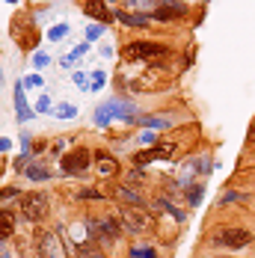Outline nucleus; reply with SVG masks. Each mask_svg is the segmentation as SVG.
Here are the masks:
<instances>
[{"label": "nucleus", "instance_id": "nucleus-1", "mask_svg": "<svg viewBox=\"0 0 255 258\" xmlns=\"http://www.w3.org/2000/svg\"><path fill=\"white\" fill-rule=\"evenodd\" d=\"M113 119H128V122H134L137 116H134V104H128V101H107L98 107V113H95V122L98 125H110Z\"/></svg>", "mask_w": 255, "mask_h": 258}, {"label": "nucleus", "instance_id": "nucleus-2", "mask_svg": "<svg viewBox=\"0 0 255 258\" xmlns=\"http://www.w3.org/2000/svg\"><path fill=\"white\" fill-rule=\"evenodd\" d=\"M119 223L125 226L131 234H140V232H152L154 229V220L149 217V211H143V208H125L122 214H119Z\"/></svg>", "mask_w": 255, "mask_h": 258}, {"label": "nucleus", "instance_id": "nucleus-3", "mask_svg": "<svg viewBox=\"0 0 255 258\" xmlns=\"http://www.w3.org/2000/svg\"><path fill=\"white\" fill-rule=\"evenodd\" d=\"M92 152L89 149H75V152H69V155H62V172L66 175H83L86 169H89V160H92Z\"/></svg>", "mask_w": 255, "mask_h": 258}, {"label": "nucleus", "instance_id": "nucleus-4", "mask_svg": "<svg viewBox=\"0 0 255 258\" xmlns=\"http://www.w3.org/2000/svg\"><path fill=\"white\" fill-rule=\"evenodd\" d=\"M128 59H152V56H163L166 45H157V42H131L125 48Z\"/></svg>", "mask_w": 255, "mask_h": 258}, {"label": "nucleus", "instance_id": "nucleus-5", "mask_svg": "<svg viewBox=\"0 0 255 258\" xmlns=\"http://www.w3.org/2000/svg\"><path fill=\"white\" fill-rule=\"evenodd\" d=\"M21 211H24L27 220H39V217H45V211H48V202H45V196L42 193H24L21 196Z\"/></svg>", "mask_w": 255, "mask_h": 258}, {"label": "nucleus", "instance_id": "nucleus-6", "mask_svg": "<svg viewBox=\"0 0 255 258\" xmlns=\"http://www.w3.org/2000/svg\"><path fill=\"white\" fill-rule=\"evenodd\" d=\"M217 243H223L229 249H243V246L252 243V234L246 232V229H223V232L217 234Z\"/></svg>", "mask_w": 255, "mask_h": 258}, {"label": "nucleus", "instance_id": "nucleus-7", "mask_svg": "<svg viewBox=\"0 0 255 258\" xmlns=\"http://www.w3.org/2000/svg\"><path fill=\"white\" fill-rule=\"evenodd\" d=\"M36 246H39V255L42 258H62V246L56 243V237L51 232H39Z\"/></svg>", "mask_w": 255, "mask_h": 258}, {"label": "nucleus", "instance_id": "nucleus-8", "mask_svg": "<svg viewBox=\"0 0 255 258\" xmlns=\"http://www.w3.org/2000/svg\"><path fill=\"white\" fill-rule=\"evenodd\" d=\"M89 232H95L98 237H119L122 223L119 220H98V223H89Z\"/></svg>", "mask_w": 255, "mask_h": 258}, {"label": "nucleus", "instance_id": "nucleus-9", "mask_svg": "<svg viewBox=\"0 0 255 258\" xmlns=\"http://www.w3.org/2000/svg\"><path fill=\"white\" fill-rule=\"evenodd\" d=\"M83 12H86L89 18L101 21V24L110 21V9H107V3H104V0H86V3H83Z\"/></svg>", "mask_w": 255, "mask_h": 258}, {"label": "nucleus", "instance_id": "nucleus-10", "mask_svg": "<svg viewBox=\"0 0 255 258\" xmlns=\"http://www.w3.org/2000/svg\"><path fill=\"white\" fill-rule=\"evenodd\" d=\"M116 18H119L125 27H146L149 24V15H143V12H125V9H119Z\"/></svg>", "mask_w": 255, "mask_h": 258}, {"label": "nucleus", "instance_id": "nucleus-11", "mask_svg": "<svg viewBox=\"0 0 255 258\" xmlns=\"http://www.w3.org/2000/svg\"><path fill=\"white\" fill-rule=\"evenodd\" d=\"M15 110H18V119H21V122H27V119L33 116V110H30V104H27V98H24V83L15 86Z\"/></svg>", "mask_w": 255, "mask_h": 258}, {"label": "nucleus", "instance_id": "nucleus-12", "mask_svg": "<svg viewBox=\"0 0 255 258\" xmlns=\"http://www.w3.org/2000/svg\"><path fill=\"white\" fill-rule=\"evenodd\" d=\"M184 15V6L181 3H172V6H166V9H154L152 18L154 21H172V18H181Z\"/></svg>", "mask_w": 255, "mask_h": 258}, {"label": "nucleus", "instance_id": "nucleus-13", "mask_svg": "<svg viewBox=\"0 0 255 258\" xmlns=\"http://www.w3.org/2000/svg\"><path fill=\"white\" fill-rule=\"evenodd\" d=\"M95 160H98V172H101V175H113V172L119 169V163H116V157H113V155L95 152Z\"/></svg>", "mask_w": 255, "mask_h": 258}, {"label": "nucleus", "instance_id": "nucleus-14", "mask_svg": "<svg viewBox=\"0 0 255 258\" xmlns=\"http://www.w3.org/2000/svg\"><path fill=\"white\" fill-rule=\"evenodd\" d=\"M15 232V217L9 211H0V237H9Z\"/></svg>", "mask_w": 255, "mask_h": 258}, {"label": "nucleus", "instance_id": "nucleus-15", "mask_svg": "<svg viewBox=\"0 0 255 258\" xmlns=\"http://www.w3.org/2000/svg\"><path fill=\"white\" fill-rule=\"evenodd\" d=\"M116 196H122L125 202H131V208H143V199H140V193H134L131 187H116Z\"/></svg>", "mask_w": 255, "mask_h": 258}, {"label": "nucleus", "instance_id": "nucleus-16", "mask_svg": "<svg viewBox=\"0 0 255 258\" xmlns=\"http://www.w3.org/2000/svg\"><path fill=\"white\" fill-rule=\"evenodd\" d=\"M53 116H56V119H75L77 107L75 104H56V107H53Z\"/></svg>", "mask_w": 255, "mask_h": 258}, {"label": "nucleus", "instance_id": "nucleus-17", "mask_svg": "<svg viewBox=\"0 0 255 258\" xmlns=\"http://www.w3.org/2000/svg\"><path fill=\"white\" fill-rule=\"evenodd\" d=\"M152 160H157V152H154V149L137 152V155H134V166H146V163H152Z\"/></svg>", "mask_w": 255, "mask_h": 258}, {"label": "nucleus", "instance_id": "nucleus-18", "mask_svg": "<svg viewBox=\"0 0 255 258\" xmlns=\"http://www.w3.org/2000/svg\"><path fill=\"white\" fill-rule=\"evenodd\" d=\"M154 152H157V160H169L175 155V146L172 143H160V146H154Z\"/></svg>", "mask_w": 255, "mask_h": 258}, {"label": "nucleus", "instance_id": "nucleus-19", "mask_svg": "<svg viewBox=\"0 0 255 258\" xmlns=\"http://www.w3.org/2000/svg\"><path fill=\"white\" fill-rule=\"evenodd\" d=\"M66 36H69V24H56V27L48 30V39H51V42H59V39H66Z\"/></svg>", "mask_w": 255, "mask_h": 258}, {"label": "nucleus", "instance_id": "nucleus-20", "mask_svg": "<svg viewBox=\"0 0 255 258\" xmlns=\"http://www.w3.org/2000/svg\"><path fill=\"white\" fill-rule=\"evenodd\" d=\"M137 122L146 125V128H166V125H169L166 119H149V116H137Z\"/></svg>", "mask_w": 255, "mask_h": 258}, {"label": "nucleus", "instance_id": "nucleus-21", "mask_svg": "<svg viewBox=\"0 0 255 258\" xmlns=\"http://www.w3.org/2000/svg\"><path fill=\"white\" fill-rule=\"evenodd\" d=\"M27 175H30L33 181H45L48 175H51V172H48L45 166H27Z\"/></svg>", "mask_w": 255, "mask_h": 258}, {"label": "nucleus", "instance_id": "nucleus-22", "mask_svg": "<svg viewBox=\"0 0 255 258\" xmlns=\"http://www.w3.org/2000/svg\"><path fill=\"white\" fill-rule=\"evenodd\" d=\"M101 33H104V24H92L89 30H86V42H95Z\"/></svg>", "mask_w": 255, "mask_h": 258}, {"label": "nucleus", "instance_id": "nucleus-23", "mask_svg": "<svg viewBox=\"0 0 255 258\" xmlns=\"http://www.w3.org/2000/svg\"><path fill=\"white\" fill-rule=\"evenodd\" d=\"M48 62H51V59H48V53H33V66H36V69H45V66H48Z\"/></svg>", "mask_w": 255, "mask_h": 258}, {"label": "nucleus", "instance_id": "nucleus-24", "mask_svg": "<svg viewBox=\"0 0 255 258\" xmlns=\"http://www.w3.org/2000/svg\"><path fill=\"white\" fill-rule=\"evenodd\" d=\"M36 110H39V113H48V110H51V98H48V95H39V101H36Z\"/></svg>", "mask_w": 255, "mask_h": 258}, {"label": "nucleus", "instance_id": "nucleus-25", "mask_svg": "<svg viewBox=\"0 0 255 258\" xmlns=\"http://www.w3.org/2000/svg\"><path fill=\"white\" fill-rule=\"evenodd\" d=\"M131 258H157L154 249H131Z\"/></svg>", "mask_w": 255, "mask_h": 258}, {"label": "nucleus", "instance_id": "nucleus-26", "mask_svg": "<svg viewBox=\"0 0 255 258\" xmlns=\"http://www.w3.org/2000/svg\"><path fill=\"white\" fill-rule=\"evenodd\" d=\"M104 193H98V190H92V187H83L80 190V199H101Z\"/></svg>", "mask_w": 255, "mask_h": 258}, {"label": "nucleus", "instance_id": "nucleus-27", "mask_svg": "<svg viewBox=\"0 0 255 258\" xmlns=\"http://www.w3.org/2000/svg\"><path fill=\"white\" fill-rule=\"evenodd\" d=\"M42 83H45V80H42V75H30V78L24 80V86H30V89H36V86L42 89Z\"/></svg>", "mask_w": 255, "mask_h": 258}, {"label": "nucleus", "instance_id": "nucleus-28", "mask_svg": "<svg viewBox=\"0 0 255 258\" xmlns=\"http://www.w3.org/2000/svg\"><path fill=\"white\" fill-rule=\"evenodd\" d=\"M104 86V72H95V78H92V89H101Z\"/></svg>", "mask_w": 255, "mask_h": 258}, {"label": "nucleus", "instance_id": "nucleus-29", "mask_svg": "<svg viewBox=\"0 0 255 258\" xmlns=\"http://www.w3.org/2000/svg\"><path fill=\"white\" fill-rule=\"evenodd\" d=\"M75 83L80 89H86V75H83V72H75Z\"/></svg>", "mask_w": 255, "mask_h": 258}, {"label": "nucleus", "instance_id": "nucleus-30", "mask_svg": "<svg viewBox=\"0 0 255 258\" xmlns=\"http://www.w3.org/2000/svg\"><path fill=\"white\" fill-rule=\"evenodd\" d=\"M0 196H3V199H9V196H18V187H6V190H0Z\"/></svg>", "mask_w": 255, "mask_h": 258}, {"label": "nucleus", "instance_id": "nucleus-31", "mask_svg": "<svg viewBox=\"0 0 255 258\" xmlns=\"http://www.w3.org/2000/svg\"><path fill=\"white\" fill-rule=\"evenodd\" d=\"M190 202H193V205L199 202V187H193V190H190Z\"/></svg>", "mask_w": 255, "mask_h": 258}, {"label": "nucleus", "instance_id": "nucleus-32", "mask_svg": "<svg viewBox=\"0 0 255 258\" xmlns=\"http://www.w3.org/2000/svg\"><path fill=\"white\" fill-rule=\"evenodd\" d=\"M6 3H18V0H6Z\"/></svg>", "mask_w": 255, "mask_h": 258}]
</instances>
